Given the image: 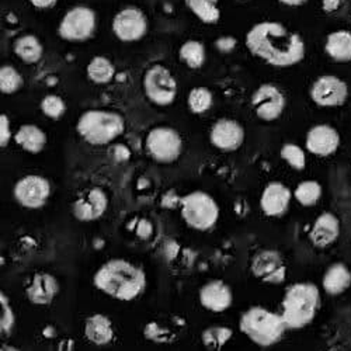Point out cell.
I'll return each instance as SVG.
<instances>
[{
    "mask_svg": "<svg viewBox=\"0 0 351 351\" xmlns=\"http://www.w3.org/2000/svg\"><path fill=\"white\" fill-rule=\"evenodd\" d=\"M246 47L254 56L276 68L294 66L305 56V43L301 36L277 21L253 25L246 34Z\"/></svg>",
    "mask_w": 351,
    "mask_h": 351,
    "instance_id": "cell-1",
    "label": "cell"
},
{
    "mask_svg": "<svg viewBox=\"0 0 351 351\" xmlns=\"http://www.w3.org/2000/svg\"><path fill=\"white\" fill-rule=\"evenodd\" d=\"M146 282L145 271L125 258L107 260L93 276V284L100 292L121 302L139 298L146 289Z\"/></svg>",
    "mask_w": 351,
    "mask_h": 351,
    "instance_id": "cell-2",
    "label": "cell"
},
{
    "mask_svg": "<svg viewBox=\"0 0 351 351\" xmlns=\"http://www.w3.org/2000/svg\"><path fill=\"white\" fill-rule=\"evenodd\" d=\"M319 308V288L313 282H297L287 288L280 315L288 330H300L312 324Z\"/></svg>",
    "mask_w": 351,
    "mask_h": 351,
    "instance_id": "cell-3",
    "label": "cell"
},
{
    "mask_svg": "<svg viewBox=\"0 0 351 351\" xmlns=\"http://www.w3.org/2000/svg\"><path fill=\"white\" fill-rule=\"evenodd\" d=\"M241 332L258 347L277 344L288 330L280 313L265 306H252L239 320Z\"/></svg>",
    "mask_w": 351,
    "mask_h": 351,
    "instance_id": "cell-4",
    "label": "cell"
},
{
    "mask_svg": "<svg viewBox=\"0 0 351 351\" xmlns=\"http://www.w3.org/2000/svg\"><path fill=\"white\" fill-rule=\"evenodd\" d=\"M125 130L124 117L108 110H87L77 120L79 136L92 146H104L123 135Z\"/></svg>",
    "mask_w": 351,
    "mask_h": 351,
    "instance_id": "cell-5",
    "label": "cell"
},
{
    "mask_svg": "<svg viewBox=\"0 0 351 351\" xmlns=\"http://www.w3.org/2000/svg\"><path fill=\"white\" fill-rule=\"evenodd\" d=\"M180 213L186 225L198 232L213 229L219 221V206L206 191H193L180 198Z\"/></svg>",
    "mask_w": 351,
    "mask_h": 351,
    "instance_id": "cell-6",
    "label": "cell"
},
{
    "mask_svg": "<svg viewBox=\"0 0 351 351\" xmlns=\"http://www.w3.org/2000/svg\"><path fill=\"white\" fill-rule=\"evenodd\" d=\"M145 149L155 162L169 165L180 158L183 139L178 131L170 127H155L145 138Z\"/></svg>",
    "mask_w": 351,
    "mask_h": 351,
    "instance_id": "cell-7",
    "label": "cell"
},
{
    "mask_svg": "<svg viewBox=\"0 0 351 351\" xmlns=\"http://www.w3.org/2000/svg\"><path fill=\"white\" fill-rule=\"evenodd\" d=\"M143 92L146 99L159 107L170 106L178 96V82L163 65H154L145 72Z\"/></svg>",
    "mask_w": 351,
    "mask_h": 351,
    "instance_id": "cell-8",
    "label": "cell"
},
{
    "mask_svg": "<svg viewBox=\"0 0 351 351\" xmlns=\"http://www.w3.org/2000/svg\"><path fill=\"white\" fill-rule=\"evenodd\" d=\"M97 17L93 9L87 6H75L66 12L58 27V34L65 41L83 43L93 37Z\"/></svg>",
    "mask_w": 351,
    "mask_h": 351,
    "instance_id": "cell-9",
    "label": "cell"
},
{
    "mask_svg": "<svg viewBox=\"0 0 351 351\" xmlns=\"http://www.w3.org/2000/svg\"><path fill=\"white\" fill-rule=\"evenodd\" d=\"M13 197L25 210H40L51 197V183L44 176L27 174L14 184Z\"/></svg>",
    "mask_w": 351,
    "mask_h": 351,
    "instance_id": "cell-10",
    "label": "cell"
},
{
    "mask_svg": "<svg viewBox=\"0 0 351 351\" xmlns=\"http://www.w3.org/2000/svg\"><path fill=\"white\" fill-rule=\"evenodd\" d=\"M146 32H148V19L135 6L124 8L112 19V33L123 43L139 41L145 37Z\"/></svg>",
    "mask_w": 351,
    "mask_h": 351,
    "instance_id": "cell-11",
    "label": "cell"
},
{
    "mask_svg": "<svg viewBox=\"0 0 351 351\" xmlns=\"http://www.w3.org/2000/svg\"><path fill=\"white\" fill-rule=\"evenodd\" d=\"M250 270L257 280L270 285H280L287 278L284 258L273 249L260 250L252 260Z\"/></svg>",
    "mask_w": 351,
    "mask_h": 351,
    "instance_id": "cell-12",
    "label": "cell"
},
{
    "mask_svg": "<svg viewBox=\"0 0 351 351\" xmlns=\"http://www.w3.org/2000/svg\"><path fill=\"white\" fill-rule=\"evenodd\" d=\"M252 107L261 121H276L285 110V96L274 84H261L252 96Z\"/></svg>",
    "mask_w": 351,
    "mask_h": 351,
    "instance_id": "cell-13",
    "label": "cell"
},
{
    "mask_svg": "<svg viewBox=\"0 0 351 351\" xmlns=\"http://www.w3.org/2000/svg\"><path fill=\"white\" fill-rule=\"evenodd\" d=\"M348 96V87L337 76L325 75L316 79L311 87V99L320 107H337L344 104Z\"/></svg>",
    "mask_w": 351,
    "mask_h": 351,
    "instance_id": "cell-14",
    "label": "cell"
},
{
    "mask_svg": "<svg viewBox=\"0 0 351 351\" xmlns=\"http://www.w3.org/2000/svg\"><path fill=\"white\" fill-rule=\"evenodd\" d=\"M108 208V195L100 187H93L80 194L72 206L73 217L80 222L100 219Z\"/></svg>",
    "mask_w": 351,
    "mask_h": 351,
    "instance_id": "cell-15",
    "label": "cell"
},
{
    "mask_svg": "<svg viewBox=\"0 0 351 351\" xmlns=\"http://www.w3.org/2000/svg\"><path fill=\"white\" fill-rule=\"evenodd\" d=\"M61 284L53 274L36 273L25 287V297L36 306H48L60 295Z\"/></svg>",
    "mask_w": 351,
    "mask_h": 351,
    "instance_id": "cell-16",
    "label": "cell"
},
{
    "mask_svg": "<svg viewBox=\"0 0 351 351\" xmlns=\"http://www.w3.org/2000/svg\"><path fill=\"white\" fill-rule=\"evenodd\" d=\"M210 141L213 146L222 152L238 151L245 141V130L235 120L222 119L213 125Z\"/></svg>",
    "mask_w": 351,
    "mask_h": 351,
    "instance_id": "cell-17",
    "label": "cell"
},
{
    "mask_svg": "<svg viewBox=\"0 0 351 351\" xmlns=\"http://www.w3.org/2000/svg\"><path fill=\"white\" fill-rule=\"evenodd\" d=\"M198 300L204 309L214 313L228 311L233 304V292L222 280H213L199 288Z\"/></svg>",
    "mask_w": 351,
    "mask_h": 351,
    "instance_id": "cell-18",
    "label": "cell"
},
{
    "mask_svg": "<svg viewBox=\"0 0 351 351\" xmlns=\"http://www.w3.org/2000/svg\"><path fill=\"white\" fill-rule=\"evenodd\" d=\"M305 145L309 154L326 158L339 149L340 135L333 127L328 124H319L308 131Z\"/></svg>",
    "mask_w": 351,
    "mask_h": 351,
    "instance_id": "cell-19",
    "label": "cell"
},
{
    "mask_svg": "<svg viewBox=\"0 0 351 351\" xmlns=\"http://www.w3.org/2000/svg\"><path fill=\"white\" fill-rule=\"evenodd\" d=\"M291 198L292 193L284 183L271 182L261 193L260 208L267 217L280 218L288 211Z\"/></svg>",
    "mask_w": 351,
    "mask_h": 351,
    "instance_id": "cell-20",
    "label": "cell"
},
{
    "mask_svg": "<svg viewBox=\"0 0 351 351\" xmlns=\"http://www.w3.org/2000/svg\"><path fill=\"white\" fill-rule=\"evenodd\" d=\"M340 237V221L332 213H322L309 230V241L317 249L332 246Z\"/></svg>",
    "mask_w": 351,
    "mask_h": 351,
    "instance_id": "cell-21",
    "label": "cell"
},
{
    "mask_svg": "<svg viewBox=\"0 0 351 351\" xmlns=\"http://www.w3.org/2000/svg\"><path fill=\"white\" fill-rule=\"evenodd\" d=\"M84 339L95 346H107L115 337V330L111 319L103 313H93L84 320Z\"/></svg>",
    "mask_w": 351,
    "mask_h": 351,
    "instance_id": "cell-22",
    "label": "cell"
},
{
    "mask_svg": "<svg viewBox=\"0 0 351 351\" xmlns=\"http://www.w3.org/2000/svg\"><path fill=\"white\" fill-rule=\"evenodd\" d=\"M322 287L328 295L336 297L343 294L351 287V270L344 263H333L322 278Z\"/></svg>",
    "mask_w": 351,
    "mask_h": 351,
    "instance_id": "cell-23",
    "label": "cell"
},
{
    "mask_svg": "<svg viewBox=\"0 0 351 351\" xmlns=\"http://www.w3.org/2000/svg\"><path fill=\"white\" fill-rule=\"evenodd\" d=\"M14 142L23 151L37 155L43 152L45 148L47 135L40 127L33 124H25L21 125L14 134Z\"/></svg>",
    "mask_w": 351,
    "mask_h": 351,
    "instance_id": "cell-24",
    "label": "cell"
},
{
    "mask_svg": "<svg viewBox=\"0 0 351 351\" xmlns=\"http://www.w3.org/2000/svg\"><path fill=\"white\" fill-rule=\"evenodd\" d=\"M326 53L337 62L351 61V33L339 30L328 36L325 44Z\"/></svg>",
    "mask_w": 351,
    "mask_h": 351,
    "instance_id": "cell-25",
    "label": "cell"
},
{
    "mask_svg": "<svg viewBox=\"0 0 351 351\" xmlns=\"http://www.w3.org/2000/svg\"><path fill=\"white\" fill-rule=\"evenodd\" d=\"M14 53L20 58V60L24 64L33 65L37 64L44 53V48L40 43V40L36 36L27 34V36H21L14 41L13 45Z\"/></svg>",
    "mask_w": 351,
    "mask_h": 351,
    "instance_id": "cell-26",
    "label": "cell"
},
{
    "mask_svg": "<svg viewBox=\"0 0 351 351\" xmlns=\"http://www.w3.org/2000/svg\"><path fill=\"white\" fill-rule=\"evenodd\" d=\"M87 77L96 84L110 83L115 76V66L106 56H95L87 65Z\"/></svg>",
    "mask_w": 351,
    "mask_h": 351,
    "instance_id": "cell-27",
    "label": "cell"
},
{
    "mask_svg": "<svg viewBox=\"0 0 351 351\" xmlns=\"http://www.w3.org/2000/svg\"><path fill=\"white\" fill-rule=\"evenodd\" d=\"M219 0H186V6L194 13L202 23L215 24L221 19Z\"/></svg>",
    "mask_w": 351,
    "mask_h": 351,
    "instance_id": "cell-28",
    "label": "cell"
},
{
    "mask_svg": "<svg viewBox=\"0 0 351 351\" xmlns=\"http://www.w3.org/2000/svg\"><path fill=\"white\" fill-rule=\"evenodd\" d=\"M233 337V330L229 326H210L201 333L202 346L210 351H221Z\"/></svg>",
    "mask_w": 351,
    "mask_h": 351,
    "instance_id": "cell-29",
    "label": "cell"
},
{
    "mask_svg": "<svg viewBox=\"0 0 351 351\" xmlns=\"http://www.w3.org/2000/svg\"><path fill=\"white\" fill-rule=\"evenodd\" d=\"M180 60L191 69H199L204 64H206V47L202 43L190 40L186 41L179 51Z\"/></svg>",
    "mask_w": 351,
    "mask_h": 351,
    "instance_id": "cell-30",
    "label": "cell"
},
{
    "mask_svg": "<svg viewBox=\"0 0 351 351\" xmlns=\"http://www.w3.org/2000/svg\"><path fill=\"white\" fill-rule=\"evenodd\" d=\"M322 191L324 190H322V186L317 182L305 180L297 186L294 197L302 207H313L322 198Z\"/></svg>",
    "mask_w": 351,
    "mask_h": 351,
    "instance_id": "cell-31",
    "label": "cell"
},
{
    "mask_svg": "<svg viewBox=\"0 0 351 351\" xmlns=\"http://www.w3.org/2000/svg\"><path fill=\"white\" fill-rule=\"evenodd\" d=\"M187 106L193 114L207 112L213 106V93L207 87H194L189 93Z\"/></svg>",
    "mask_w": 351,
    "mask_h": 351,
    "instance_id": "cell-32",
    "label": "cell"
},
{
    "mask_svg": "<svg viewBox=\"0 0 351 351\" xmlns=\"http://www.w3.org/2000/svg\"><path fill=\"white\" fill-rule=\"evenodd\" d=\"M23 77L10 65L0 68V92L5 95H13L21 89Z\"/></svg>",
    "mask_w": 351,
    "mask_h": 351,
    "instance_id": "cell-33",
    "label": "cell"
},
{
    "mask_svg": "<svg viewBox=\"0 0 351 351\" xmlns=\"http://www.w3.org/2000/svg\"><path fill=\"white\" fill-rule=\"evenodd\" d=\"M0 333L8 336L13 332L16 326V313L12 308L9 297L2 291L0 292Z\"/></svg>",
    "mask_w": 351,
    "mask_h": 351,
    "instance_id": "cell-34",
    "label": "cell"
},
{
    "mask_svg": "<svg viewBox=\"0 0 351 351\" xmlns=\"http://www.w3.org/2000/svg\"><path fill=\"white\" fill-rule=\"evenodd\" d=\"M280 155L292 169L304 170L306 166V155L301 146L295 143H285L280 151Z\"/></svg>",
    "mask_w": 351,
    "mask_h": 351,
    "instance_id": "cell-35",
    "label": "cell"
},
{
    "mask_svg": "<svg viewBox=\"0 0 351 351\" xmlns=\"http://www.w3.org/2000/svg\"><path fill=\"white\" fill-rule=\"evenodd\" d=\"M41 111L48 119L60 120L66 111V104L60 96L48 95L41 100Z\"/></svg>",
    "mask_w": 351,
    "mask_h": 351,
    "instance_id": "cell-36",
    "label": "cell"
},
{
    "mask_svg": "<svg viewBox=\"0 0 351 351\" xmlns=\"http://www.w3.org/2000/svg\"><path fill=\"white\" fill-rule=\"evenodd\" d=\"M143 336L155 343H170L171 341V330L162 328L159 322H149L143 329Z\"/></svg>",
    "mask_w": 351,
    "mask_h": 351,
    "instance_id": "cell-37",
    "label": "cell"
},
{
    "mask_svg": "<svg viewBox=\"0 0 351 351\" xmlns=\"http://www.w3.org/2000/svg\"><path fill=\"white\" fill-rule=\"evenodd\" d=\"M13 134L10 130V120L6 114L0 115V146L6 148L9 142L12 141Z\"/></svg>",
    "mask_w": 351,
    "mask_h": 351,
    "instance_id": "cell-38",
    "label": "cell"
},
{
    "mask_svg": "<svg viewBox=\"0 0 351 351\" xmlns=\"http://www.w3.org/2000/svg\"><path fill=\"white\" fill-rule=\"evenodd\" d=\"M138 229H136V235L139 237V238H142V239H148V238H151L152 237V233H154V226H152V223L149 222V221H146V219H141L139 222H138V226H136Z\"/></svg>",
    "mask_w": 351,
    "mask_h": 351,
    "instance_id": "cell-39",
    "label": "cell"
},
{
    "mask_svg": "<svg viewBox=\"0 0 351 351\" xmlns=\"http://www.w3.org/2000/svg\"><path fill=\"white\" fill-rule=\"evenodd\" d=\"M235 45H237V41L233 40V38H230V37L219 38V40L215 43V47H217L221 52H223V53L230 52L233 48H235Z\"/></svg>",
    "mask_w": 351,
    "mask_h": 351,
    "instance_id": "cell-40",
    "label": "cell"
},
{
    "mask_svg": "<svg viewBox=\"0 0 351 351\" xmlns=\"http://www.w3.org/2000/svg\"><path fill=\"white\" fill-rule=\"evenodd\" d=\"M58 0H30V3L37 9H51L56 5Z\"/></svg>",
    "mask_w": 351,
    "mask_h": 351,
    "instance_id": "cell-41",
    "label": "cell"
},
{
    "mask_svg": "<svg viewBox=\"0 0 351 351\" xmlns=\"http://www.w3.org/2000/svg\"><path fill=\"white\" fill-rule=\"evenodd\" d=\"M278 2H281L287 6H301V5L306 3L308 0H278Z\"/></svg>",
    "mask_w": 351,
    "mask_h": 351,
    "instance_id": "cell-42",
    "label": "cell"
},
{
    "mask_svg": "<svg viewBox=\"0 0 351 351\" xmlns=\"http://www.w3.org/2000/svg\"><path fill=\"white\" fill-rule=\"evenodd\" d=\"M0 351H21V350L14 346H10V344H3L2 347H0Z\"/></svg>",
    "mask_w": 351,
    "mask_h": 351,
    "instance_id": "cell-43",
    "label": "cell"
}]
</instances>
